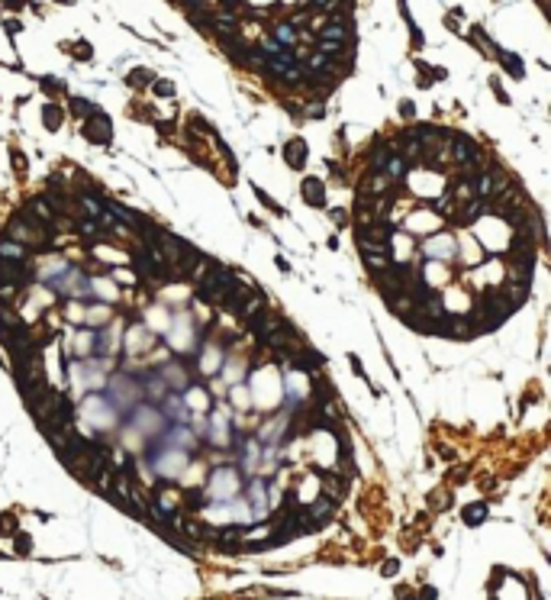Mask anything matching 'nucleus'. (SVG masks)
<instances>
[{
	"label": "nucleus",
	"mask_w": 551,
	"mask_h": 600,
	"mask_svg": "<svg viewBox=\"0 0 551 600\" xmlns=\"http://www.w3.org/2000/svg\"><path fill=\"white\" fill-rule=\"evenodd\" d=\"M451 155H454V162L461 165V168H474V171H480V162H484V148H480L474 139H468V136H454V145H451Z\"/></svg>",
	"instance_id": "nucleus-1"
},
{
	"label": "nucleus",
	"mask_w": 551,
	"mask_h": 600,
	"mask_svg": "<svg viewBox=\"0 0 551 600\" xmlns=\"http://www.w3.org/2000/svg\"><path fill=\"white\" fill-rule=\"evenodd\" d=\"M26 281H29V271L23 268V261H7V258H0V284L23 287Z\"/></svg>",
	"instance_id": "nucleus-2"
},
{
	"label": "nucleus",
	"mask_w": 551,
	"mask_h": 600,
	"mask_svg": "<svg viewBox=\"0 0 551 600\" xmlns=\"http://www.w3.org/2000/svg\"><path fill=\"white\" fill-rule=\"evenodd\" d=\"M84 136L91 139V142H97V145H103V142H110V120L107 117H94V120H87L84 123Z\"/></svg>",
	"instance_id": "nucleus-3"
},
{
	"label": "nucleus",
	"mask_w": 551,
	"mask_h": 600,
	"mask_svg": "<svg viewBox=\"0 0 551 600\" xmlns=\"http://www.w3.org/2000/svg\"><path fill=\"white\" fill-rule=\"evenodd\" d=\"M322 194H326V188H322L319 178H306L303 181V197H306V204H310V207H322V204H326Z\"/></svg>",
	"instance_id": "nucleus-4"
},
{
	"label": "nucleus",
	"mask_w": 551,
	"mask_h": 600,
	"mask_svg": "<svg viewBox=\"0 0 551 600\" xmlns=\"http://www.w3.org/2000/svg\"><path fill=\"white\" fill-rule=\"evenodd\" d=\"M332 504H335V500H329V497H319V500H313V504L306 507V516H310L313 523H326V519L332 516Z\"/></svg>",
	"instance_id": "nucleus-5"
},
{
	"label": "nucleus",
	"mask_w": 551,
	"mask_h": 600,
	"mask_svg": "<svg viewBox=\"0 0 551 600\" xmlns=\"http://www.w3.org/2000/svg\"><path fill=\"white\" fill-rule=\"evenodd\" d=\"M322 488H326L329 500H338V497H342V494L348 491V481H345V478H338V474H332V471H326V474H322Z\"/></svg>",
	"instance_id": "nucleus-6"
},
{
	"label": "nucleus",
	"mask_w": 551,
	"mask_h": 600,
	"mask_svg": "<svg viewBox=\"0 0 551 600\" xmlns=\"http://www.w3.org/2000/svg\"><path fill=\"white\" fill-rule=\"evenodd\" d=\"M451 252H454V242L448 239V236H439V239L426 242V255H432V258H445V255L451 258Z\"/></svg>",
	"instance_id": "nucleus-7"
},
{
	"label": "nucleus",
	"mask_w": 551,
	"mask_h": 600,
	"mask_svg": "<svg viewBox=\"0 0 551 600\" xmlns=\"http://www.w3.org/2000/svg\"><path fill=\"white\" fill-rule=\"evenodd\" d=\"M261 310H265V297H261V294H248V297H245V304L239 307V316H242V320H255Z\"/></svg>",
	"instance_id": "nucleus-8"
},
{
	"label": "nucleus",
	"mask_w": 551,
	"mask_h": 600,
	"mask_svg": "<svg viewBox=\"0 0 551 600\" xmlns=\"http://www.w3.org/2000/svg\"><path fill=\"white\" fill-rule=\"evenodd\" d=\"M284 158H287L290 165H296V168H303V162H306L303 139H290V142H287V148H284Z\"/></svg>",
	"instance_id": "nucleus-9"
},
{
	"label": "nucleus",
	"mask_w": 551,
	"mask_h": 600,
	"mask_svg": "<svg viewBox=\"0 0 551 600\" xmlns=\"http://www.w3.org/2000/svg\"><path fill=\"white\" fill-rule=\"evenodd\" d=\"M380 171H387V178H390V181H400V178L406 174V162H403L400 155H390L387 162H384V168H380Z\"/></svg>",
	"instance_id": "nucleus-10"
},
{
	"label": "nucleus",
	"mask_w": 551,
	"mask_h": 600,
	"mask_svg": "<svg viewBox=\"0 0 551 600\" xmlns=\"http://www.w3.org/2000/svg\"><path fill=\"white\" fill-rule=\"evenodd\" d=\"M0 258H7V261H26V249L20 242H0Z\"/></svg>",
	"instance_id": "nucleus-11"
},
{
	"label": "nucleus",
	"mask_w": 551,
	"mask_h": 600,
	"mask_svg": "<svg viewBox=\"0 0 551 600\" xmlns=\"http://www.w3.org/2000/svg\"><path fill=\"white\" fill-rule=\"evenodd\" d=\"M245 297H248V290H245L242 284H232V287H229V294H226V300H223V304H226V307H229V310H235V313H239V307L245 304Z\"/></svg>",
	"instance_id": "nucleus-12"
},
{
	"label": "nucleus",
	"mask_w": 551,
	"mask_h": 600,
	"mask_svg": "<svg viewBox=\"0 0 551 600\" xmlns=\"http://www.w3.org/2000/svg\"><path fill=\"white\" fill-rule=\"evenodd\" d=\"M529 297V284H513L510 290H506V300H510V307L516 310V307L522 304V300Z\"/></svg>",
	"instance_id": "nucleus-13"
},
{
	"label": "nucleus",
	"mask_w": 551,
	"mask_h": 600,
	"mask_svg": "<svg viewBox=\"0 0 551 600\" xmlns=\"http://www.w3.org/2000/svg\"><path fill=\"white\" fill-rule=\"evenodd\" d=\"M361 255H364V265H367V268H374V271H387L390 268L387 255H371V252H361Z\"/></svg>",
	"instance_id": "nucleus-14"
},
{
	"label": "nucleus",
	"mask_w": 551,
	"mask_h": 600,
	"mask_svg": "<svg viewBox=\"0 0 551 600\" xmlns=\"http://www.w3.org/2000/svg\"><path fill=\"white\" fill-rule=\"evenodd\" d=\"M42 117H46V126H49V129H58V126H61V110L55 107V103H49V107L42 110Z\"/></svg>",
	"instance_id": "nucleus-15"
},
{
	"label": "nucleus",
	"mask_w": 551,
	"mask_h": 600,
	"mask_svg": "<svg viewBox=\"0 0 551 600\" xmlns=\"http://www.w3.org/2000/svg\"><path fill=\"white\" fill-rule=\"evenodd\" d=\"M500 61H506V68H510V74L522 78V61L516 58V55H510V52H500Z\"/></svg>",
	"instance_id": "nucleus-16"
},
{
	"label": "nucleus",
	"mask_w": 551,
	"mask_h": 600,
	"mask_svg": "<svg viewBox=\"0 0 551 600\" xmlns=\"http://www.w3.org/2000/svg\"><path fill=\"white\" fill-rule=\"evenodd\" d=\"M367 188H371V191H374V194H377V197H380V194H384V191L390 188V178H387V174H374V178L367 181Z\"/></svg>",
	"instance_id": "nucleus-17"
},
{
	"label": "nucleus",
	"mask_w": 551,
	"mask_h": 600,
	"mask_svg": "<svg viewBox=\"0 0 551 600\" xmlns=\"http://www.w3.org/2000/svg\"><path fill=\"white\" fill-rule=\"evenodd\" d=\"M390 155H393V152H390L387 145H377V148H374V155H371V165H374V168L380 171V168H384V162H387Z\"/></svg>",
	"instance_id": "nucleus-18"
},
{
	"label": "nucleus",
	"mask_w": 551,
	"mask_h": 600,
	"mask_svg": "<svg viewBox=\"0 0 551 600\" xmlns=\"http://www.w3.org/2000/svg\"><path fill=\"white\" fill-rule=\"evenodd\" d=\"M322 39H329V42H338V39H345V26H326L322 29Z\"/></svg>",
	"instance_id": "nucleus-19"
},
{
	"label": "nucleus",
	"mask_w": 551,
	"mask_h": 600,
	"mask_svg": "<svg viewBox=\"0 0 551 600\" xmlns=\"http://www.w3.org/2000/svg\"><path fill=\"white\" fill-rule=\"evenodd\" d=\"M13 529H16V519L10 513H4L0 516V536H13Z\"/></svg>",
	"instance_id": "nucleus-20"
},
{
	"label": "nucleus",
	"mask_w": 551,
	"mask_h": 600,
	"mask_svg": "<svg viewBox=\"0 0 551 600\" xmlns=\"http://www.w3.org/2000/svg\"><path fill=\"white\" fill-rule=\"evenodd\" d=\"M277 36H281V42H284V46H293V42H296V36H293V26H277Z\"/></svg>",
	"instance_id": "nucleus-21"
},
{
	"label": "nucleus",
	"mask_w": 551,
	"mask_h": 600,
	"mask_svg": "<svg viewBox=\"0 0 551 600\" xmlns=\"http://www.w3.org/2000/svg\"><path fill=\"white\" fill-rule=\"evenodd\" d=\"M148 81H152V74H148V71H133V74H129V84H133V87H142Z\"/></svg>",
	"instance_id": "nucleus-22"
},
{
	"label": "nucleus",
	"mask_w": 551,
	"mask_h": 600,
	"mask_svg": "<svg viewBox=\"0 0 551 600\" xmlns=\"http://www.w3.org/2000/svg\"><path fill=\"white\" fill-rule=\"evenodd\" d=\"M281 78H284L287 84H296V81L303 78V71H300V68H284V74H281Z\"/></svg>",
	"instance_id": "nucleus-23"
},
{
	"label": "nucleus",
	"mask_w": 551,
	"mask_h": 600,
	"mask_svg": "<svg viewBox=\"0 0 551 600\" xmlns=\"http://www.w3.org/2000/svg\"><path fill=\"white\" fill-rule=\"evenodd\" d=\"M484 519V507H477V510H464V523H480Z\"/></svg>",
	"instance_id": "nucleus-24"
},
{
	"label": "nucleus",
	"mask_w": 551,
	"mask_h": 600,
	"mask_svg": "<svg viewBox=\"0 0 551 600\" xmlns=\"http://www.w3.org/2000/svg\"><path fill=\"white\" fill-rule=\"evenodd\" d=\"M81 207L87 210V213H94V216H100V213H103V210H100V204H94L91 197H81Z\"/></svg>",
	"instance_id": "nucleus-25"
},
{
	"label": "nucleus",
	"mask_w": 551,
	"mask_h": 600,
	"mask_svg": "<svg viewBox=\"0 0 551 600\" xmlns=\"http://www.w3.org/2000/svg\"><path fill=\"white\" fill-rule=\"evenodd\" d=\"M42 87H46V91H61L65 94V84H58L55 78H42Z\"/></svg>",
	"instance_id": "nucleus-26"
},
{
	"label": "nucleus",
	"mask_w": 551,
	"mask_h": 600,
	"mask_svg": "<svg viewBox=\"0 0 551 600\" xmlns=\"http://www.w3.org/2000/svg\"><path fill=\"white\" fill-rule=\"evenodd\" d=\"M10 158H13V165H16V171H26V158H23V152H16V148H13V152H10Z\"/></svg>",
	"instance_id": "nucleus-27"
},
{
	"label": "nucleus",
	"mask_w": 551,
	"mask_h": 600,
	"mask_svg": "<svg viewBox=\"0 0 551 600\" xmlns=\"http://www.w3.org/2000/svg\"><path fill=\"white\" fill-rule=\"evenodd\" d=\"M155 91H158V97H171V94H174V84L158 81V84H155Z\"/></svg>",
	"instance_id": "nucleus-28"
},
{
	"label": "nucleus",
	"mask_w": 551,
	"mask_h": 600,
	"mask_svg": "<svg viewBox=\"0 0 551 600\" xmlns=\"http://www.w3.org/2000/svg\"><path fill=\"white\" fill-rule=\"evenodd\" d=\"M71 110L81 117V113H91V103H84V100H77V97H74V100H71Z\"/></svg>",
	"instance_id": "nucleus-29"
},
{
	"label": "nucleus",
	"mask_w": 551,
	"mask_h": 600,
	"mask_svg": "<svg viewBox=\"0 0 551 600\" xmlns=\"http://www.w3.org/2000/svg\"><path fill=\"white\" fill-rule=\"evenodd\" d=\"M81 233H84V236H97V223H94V219H84V223H81Z\"/></svg>",
	"instance_id": "nucleus-30"
},
{
	"label": "nucleus",
	"mask_w": 551,
	"mask_h": 600,
	"mask_svg": "<svg viewBox=\"0 0 551 600\" xmlns=\"http://www.w3.org/2000/svg\"><path fill=\"white\" fill-rule=\"evenodd\" d=\"M306 117H310V120H319V117H322V103H313V107L306 110Z\"/></svg>",
	"instance_id": "nucleus-31"
},
{
	"label": "nucleus",
	"mask_w": 551,
	"mask_h": 600,
	"mask_svg": "<svg viewBox=\"0 0 551 600\" xmlns=\"http://www.w3.org/2000/svg\"><path fill=\"white\" fill-rule=\"evenodd\" d=\"M332 219H335V226H345V223H342V219H345L342 210H335V213H332Z\"/></svg>",
	"instance_id": "nucleus-32"
},
{
	"label": "nucleus",
	"mask_w": 551,
	"mask_h": 600,
	"mask_svg": "<svg viewBox=\"0 0 551 600\" xmlns=\"http://www.w3.org/2000/svg\"><path fill=\"white\" fill-rule=\"evenodd\" d=\"M16 549L26 552V549H29V539H23V536H20V539H16Z\"/></svg>",
	"instance_id": "nucleus-33"
},
{
	"label": "nucleus",
	"mask_w": 551,
	"mask_h": 600,
	"mask_svg": "<svg viewBox=\"0 0 551 600\" xmlns=\"http://www.w3.org/2000/svg\"><path fill=\"white\" fill-rule=\"evenodd\" d=\"M7 4H10V7H13V10H16V7H20V4H23V0H7Z\"/></svg>",
	"instance_id": "nucleus-34"
}]
</instances>
